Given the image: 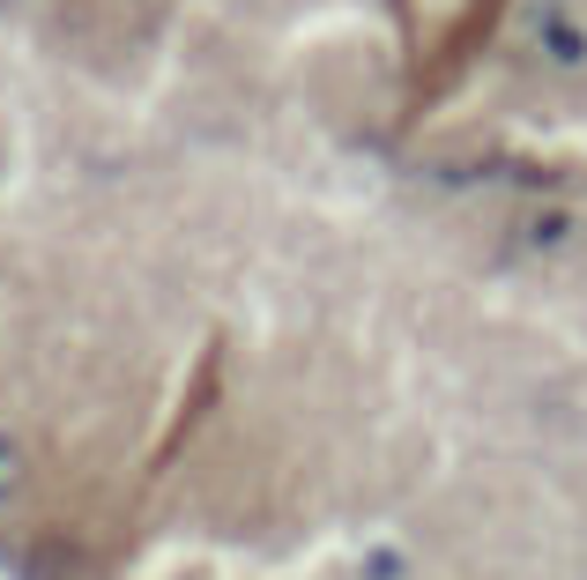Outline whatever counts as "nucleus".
<instances>
[{
  "mask_svg": "<svg viewBox=\"0 0 587 580\" xmlns=\"http://www.w3.org/2000/svg\"><path fill=\"white\" fill-rule=\"evenodd\" d=\"M8 476H15V447L0 439V484H8Z\"/></svg>",
  "mask_w": 587,
  "mask_h": 580,
  "instance_id": "nucleus-2",
  "label": "nucleus"
},
{
  "mask_svg": "<svg viewBox=\"0 0 587 580\" xmlns=\"http://www.w3.org/2000/svg\"><path fill=\"white\" fill-rule=\"evenodd\" d=\"M372 580H402V558L394 551H372Z\"/></svg>",
  "mask_w": 587,
  "mask_h": 580,
  "instance_id": "nucleus-1",
  "label": "nucleus"
}]
</instances>
